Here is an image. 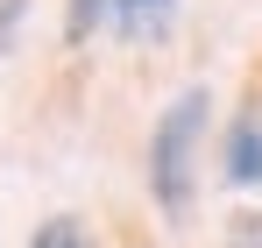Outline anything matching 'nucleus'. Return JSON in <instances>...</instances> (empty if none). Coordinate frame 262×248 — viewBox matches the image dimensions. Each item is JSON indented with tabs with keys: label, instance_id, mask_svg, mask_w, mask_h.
<instances>
[{
	"label": "nucleus",
	"instance_id": "f257e3e1",
	"mask_svg": "<svg viewBox=\"0 0 262 248\" xmlns=\"http://www.w3.org/2000/svg\"><path fill=\"white\" fill-rule=\"evenodd\" d=\"M206 121H213V92L191 85V92H177L170 107H163V121L149 135V192H156V206L170 213V220L191 213V149H199Z\"/></svg>",
	"mask_w": 262,
	"mask_h": 248
},
{
	"label": "nucleus",
	"instance_id": "423d86ee",
	"mask_svg": "<svg viewBox=\"0 0 262 248\" xmlns=\"http://www.w3.org/2000/svg\"><path fill=\"white\" fill-rule=\"evenodd\" d=\"M21 22H29V0H0V57L21 43Z\"/></svg>",
	"mask_w": 262,
	"mask_h": 248
},
{
	"label": "nucleus",
	"instance_id": "7ed1b4c3",
	"mask_svg": "<svg viewBox=\"0 0 262 248\" xmlns=\"http://www.w3.org/2000/svg\"><path fill=\"white\" fill-rule=\"evenodd\" d=\"M170 7L177 0H114V22H121V36H163Z\"/></svg>",
	"mask_w": 262,
	"mask_h": 248
},
{
	"label": "nucleus",
	"instance_id": "0eeeda50",
	"mask_svg": "<svg viewBox=\"0 0 262 248\" xmlns=\"http://www.w3.org/2000/svg\"><path fill=\"white\" fill-rule=\"evenodd\" d=\"M227 241H234V248H262V213L255 206L234 213V220H227Z\"/></svg>",
	"mask_w": 262,
	"mask_h": 248
},
{
	"label": "nucleus",
	"instance_id": "20e7f679",
	"mask_svg": "<svg viewBox=\"0 0 262 248\" xmlns=\"http://www.w3.org/2000/svg\"><path fill=\"white\" fill-rule=\"evenodd\" d=\"M29 248H99V241H92V227H85V220L57 213V220H43V227H36V241H29Z\"/></svg>",
	"mask_w": 262,
	"mask_h": 248
},
{
	"label": "nucleus",
	"instance_id": "39448f33",
	"mask_svg": "<svg viewBox=\"0 0 262 248\" xmlns=\"http://www.w3.org/2000/svg\"><path fill=\"white\" fill-rule=\"evenodd\" d=\"M106 14H114V0H71V14H64V36L85 43L92 29H106Z\"/></svg>",
	"mask_w": 262,
	"mask_h": 248
},
{
	"label": "nucleus",
	"instance_id": "f03ea898",
	"mask_svg": "<svg viewBox=\"0 0 262 248\" xmlns=\"http://www.w3.org/2000/svg\"><path fill=\"white\" fill-rule=\"evenodd\" d=\"M220 170H227V184H262V121L255 114H241V121L227 128Z\"/></svg>",
	"mask_w": 262,
	"mask_h": 248
}]
</instances>
